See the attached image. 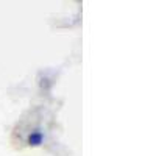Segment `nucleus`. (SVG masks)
I'll list each match as a JSON object with an SVG mask.
<instances>
[{
	"label": "nucleus",
	"instance_id": "obj_1",
	"mask_svg": "<svg viewBox=\"0 0 156 156\" xmlns=\"http://www.w3.org/2000/svg\"><path fill=\"white\" fill-rule=\"evenodd\" d=\"M44 142V133L39 131V129H34V131H31L28 134V139H27V144L31 145V147H39L42 145Z\"/></svg>",
	"mask_w": 156,
	"mask_h": 156
}]
</instances>
